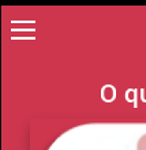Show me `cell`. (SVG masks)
Masks as SVG:
<instances>
[{"label":"cell","mask_w":146,"mask_h":150,"mask_svg":"<svg viewBox=\"0 0 146 150\" xmlns=\"http://www.w3.org/2000/svg\"><path fill=\"white\" fill-rule=\"evenodd\" d=\"M137 150H146V134L139 138L138 143H137Z\"/></svg>","instance_id":"cell-1"}]
</instances>
